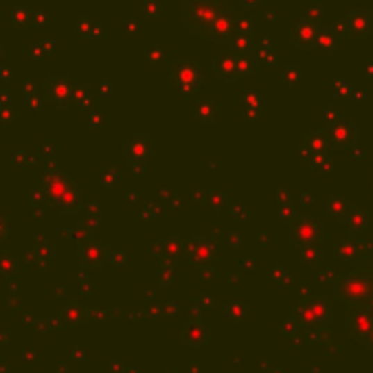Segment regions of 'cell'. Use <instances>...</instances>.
<instances>
[{"label":"cell","mask_w":373,"mask_h":373,"mask_svg":"<svg viewBox=\"0 0 373 373\" xmlns=\"http://www.w3.org/2000/svg\"><path fill=\"white\" fill-rule=\"evenodd\" d=\"M345 219H347V224L351 226L354 233H363L367 229V211L363 209V206H358V204L349 206Z\"/></svg>","instance_id":"cell-12"},{"label":"cell","mask_w":373,"mask_h":373,"mask_svg":"<svg viewBox=\"0 0 373 373\" xmlns=\"http://www.w3.org/2000/svg\"><path fill=\"white\" fill-rule=\"evenodd\" d=\"M215 71L222 79H238L240 71H238V55H231V53H222L219 60L215 62Z\"/></svg>","instance_id":"cell-11"},{"label":"cell","mask_w":373,"mask_h":373,"mask_svg":"<svg viewBox=\"0 0 373 373\" xmlns=\"http://www.w3.org/2000/svg\"><path fill=\"white\" fill-rule=\"evenodd\" d=\"M338 33L334 29H327V26H319V31H316V44L314 49H319L321 53L325 55H331L336 49H338Z\"/></svg>","instance_id":"cell-9"},{"label":"cell","mask_w":373,"mask_h":373,"mask_svg":"<svg viewBox=\"0 0 373 373\" xmlns=\"http://www.w3.org/2000/svg\"><path fill=\"white\" fill-rule=\"evenodd\" d=\"M306 18L308 22H312L314 26H323V22H325V9L319 5V7H312V9H308L306 11Z\"/></svg>","instance_id":"cell-14"},{"label":"cell","mask_w":373,"mask_h":373,"mask_svg":"<svg viewBox=\"0 0 373 373\" xmlns=\"http://www.w3.org/2000/svg\"><path fill=\"white\" fill-rule=\"evenodd\" d=\"M345 26H347V35L351 38H369L373 31V16L369 9L356 7L347 13V20H345Z\"/></svg>","instance_id":"cell-4"},{"label":"cell","mask_w":373,"mask_h":373,"mask_svg":"<svg viewBox=\"0 0 373 373\" xmlns=\"http://www.w3.org/2000/svg\"><path fill=\"white\" fill-rule=\"evenodd\" d=\"M235 31H238V18H235V13L231 11V7H226L215 18V22L211 24L209 35H206V38L217 40V42H231Z\"/></svg>","instance_id":"cell-5"},{"label":"cell","mask_w":373,"mask_h":373,"mask_svg":"<svg viewBox=\"0 0 373 373\" xmlns=\"http://www.w3.org/2000/svg\"><path fill=\"white\" fill-rule=\"evenodd\" d=\"M327 139L331 149H351L356 145V126L354 121L340 115H329Z\"/></svg>","instance_id":"cell-3"},{"label":"cell","mask_w":373,"mask_h":373,"mask_svg":"<svg viewBox=\"0 0 373 373\" xmlns=\"http://www.w3.org/2000/svg\"><path fill=\"white\" fill-rule=\"evenodd\" d=\"M174 79L185 92H191L193 88L200 86V68L189 62L178 64V66H174Z\"/></svg>","instance_id":"cell-7"},{"label":"cell","mask_w":373,"mask_h":373,"mask_svg":"<svg viewBox=\"0 0 373 373\" xmlns=\"http://www.w3.org/2000/svg\"><path fill=\"white\" fill-rule=\"evenodd\" d=\"M226 7V0H185L183 18L191 33L209 35L211 24Z\"/></svg>","instance_id":"cell-1"},{"label":"cell","mask_w":373,"mask_h":373,"mask_svg":"<svg viewBox=\"0 0 373 373\" xmlns=\"http://www.w3.org/2000/svg\"><path fill=\"white\" fill-rule=\"evenodd\" d=\"M325 206H327V211L334 215V217H338V219H345V215H347V209H349V204L345 202V198H340V196H329Z\"/></svg>","instance_id":"cell-13"},{"label":"cell","mask_w":373,"mask_h":373,"mask_svg":"<svg viewBox=\"0 0 373 373\" xmlns=\"http://www.w3.org/2000/svg\"><path fill=\"white\" fill-rule=\"evenodd\" d=\"M44 191L51 202L60 204L64 211H75L77 206L81 204L79 191L66 181V176L62 174H47L44 181Z\"/></svg>","instance_id":"cell-2"},{"label":"cell","mask_w":373,"mask_h":373,"mask_svg":"<svg viewBox=\"0 0 373 373\" xmlns=\"http://www.w3.org/2000/svg\"><path fill=\"white\" fill-rule=\"evenodd\" d=\"M303 149H306L312 158L325 160L327 154L331 151V145H329V139L323 132H312V134L306 136V141H303Z\"/></svg>","instance_id":"cell-8"},{"label":"cell","mask_w":373,"mask_h":373,"mask_svg":"<svg viewBox=\"0 0 373 373\" xmlns=\"http://www.w3.org/2000/svg\"><path fill=\"white\" fill-rule=\"evenodd\" d=\"M316 31H319V26H314L306 18L297 20L295 26H292V33H290V35H292V44L299 47V49H314Z\"/></svg>","instance_id":"cell-6"},{"label":"cell","mask_w":373,"mask_h":373,"mask_svg":"<svg viewBox=\"0 0 373 373\" xmlns=\"http://www.w3.org/2000/svg\"><path fill=\"white\" fill-rule=\"evenodd\" d=\"M319 231H321V224L316 222L314 217H303L292 238H295L297 244H308L316 238V235H319Z\"/></svg>","instance_id":"cell-10"},{"label":"cell","mask_w":373,"mask_h":373,"mask_svg":"<svg viewBox=\"0 0 373 373\" xmlns=\"http://www.w3.org/2000/svg\"><path fill=\"white\" fill-rule=\"evenodd\" d=\"M3 229H5V224H3V222H0V233H3Z\"/></svg>","instance_id":"cell-15"}]
</instances>
